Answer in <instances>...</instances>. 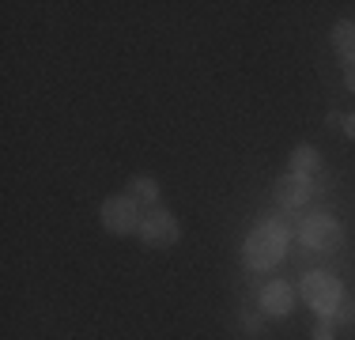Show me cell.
<instances>
[{
  "label": "cell",
  "instance_id": "1",
  "mask_svg": "<svg viewBox=\"0 0 355 340\" xmlns=\"http://www.w3.org/2000/svg\"><path fill=\"white\" fill-rule=\"evenodd\" d=\"M284 253H287V235L284 231H276V227H268V223H261L250 231V238H246V265L250 269H272Z\"/></svg>",
  "mask_w": 355,
  "mask_h": 340
},
{
  "label": "cell",
  "instance_id": "2",
  "mask_svg": "<svg viewBox=\"0 0 355 340\" xmlns=\"http://www.w3.org/2000/svg\"><path fill=\"white\" fill-rule=\"evenodd\" d=\"M302 299H306L321 318H333V310L340 306V280L333 272H306L302 280Z\"/></svg>",
  "mask_w": 355,
  "mask_h": 340
},
{
  "label": "cell",
  "instance_id": "3",
  "mask_svg": "<svg viewBox=\"0 0 355 340\" xmlns=\"http://www.w3.org/2000/svg\"><path fill=\"white\" fill-rule=\"evenodd\" d=\"M299 238L310 246V250H318V253H333V250H340V242H344V231H340V223H336L333 216H325V212H318V216H310L306 223H302Z\"/></svg>",
  "mask_w": 355,
  "mask_h": 340
},
{
  "label": "cell",
  "instance_id": "4",
  "mask_svg": "<svg viewBox=\"0 0 355 340\" xmlns=\"http://www.w3.org/2000/svg\"><path fill=\"white\" fill-rule=\"evenodd\" d=\"M140 242L151 246V250H163V246H174L178 242V219L171 216L166 208H151L148 216L140 219Z\"/></svg>",
  "mask_w": 355,
  "mask_h": 340
},
{
  "label": "cell",
  "instance_id": "5",
  "mask_svg": "<svg viewBox=\"0 0 355 340\" xmlns=\"http://www.w3.org/2000/svg\"><path fill=\"white\" fill-rule=\"evenodd\" d=\"M140 204L132 197H110L103 204V227L110 235H132L140 231Z\"/></svg>",
  "mask_w": 355,
  "mask_h": 340
},
{
  "label": "cell",
  "instance_id": "6",
  "mask_svg": "<svg viewBox=\"0 0 355 340\" xmlns=\"http://www.w3.org/2000/svg\"><path fill=\"white\" fill-rule=\"evenodd\" d=\"M272 197H276L280 208H299V204H306V197H310V178L284 174L280 182L272 185Z\"/></svg>",
  "mask_w": 355,
  "mask_h": 340
},
{
  "label": "cell",
  "instance_id": "7",
  "mask_svg": "<svg viewBox=\"0 0 355 340\" xmlns=\"http://www.w3.org/2000/svg\"><path fill=\"white\" fill-rule=\"evenodd\" d=\"M291 299H295L291 284L276 280V284H268L265 291H261V310H265V314H276V318H284V314L291 310Z\"/></svg>",
  "mask_w": 355,
  "mask_h": 340
},
{
  "label": "cell",
  "instance_id": "8",
  "mask_svg": "<svg viewBox=\"0 0 355 340\" xmlns=\"http://www.w3.org/2000/svg\"><path fill=\"white\" fill-rule=\"evenodd\" d=\"M333 49L344 57L348 65H355V23L352 19H340L333 27Z\"/></svg>",
  "mask_w": 355,
  "mask_h": 340
},
{
  "label": "cell",
  "instance_id": "9",
  "mask_svg": "<svg viewBox=\"0 0 355 340\" xmlns=\"http://www.w3.org/2000/svg\"><path fill=\"white\" fill-rule=\"evenodd\" d=\"M318 167H321V159H318V151L310 148V144H299V148L291 151V174H299V178H310Z\"/></svg>",
  "mask_w": 355,
  "mask_h": 340
},
{
  "label": "cell",
  "instance_id": "10",
  "mask_svg": "<svg viewBox=\"0 0 355 340\" xmlns=\"http://www.w3.org/2000/svg\"><path fill=\"white\" fill-rule=\"evenodd\" d=\"M129 197L132 201H144V204H155L159 201V182H155V178H148V174H137V178H132V182H129Z\"/></svg>",
  "mask_w": 355,
  "mask_h": 340
},
{
  "label": "cell",
  "instance_id": "11",
  "mask_svg": "<svg viewBox=\"0 0 355 340\" xmlns=\"http://www.w3.org/2000/svg\"><path fill=\"white\" fill-rule=\"evenodd\" d=\"M333 318H336V321H344V325H352V321H355V299H348V303L340 299V306L333 310Z\"/></svg>",
  "mask_w": 355,
  "mask_h": 340
},
{
  "label": "cell",
  "instance_id": "12",
  "mask_svg": "<svg viewBox=\"0 0 355 340\" xmlns=\"http://www.w3.org/2000/svg\"><path fill=\"white\" fill-rule=\"evenodd\" d=\"M318 257H325V253H318V250H310L306 242H302V250H299V265H314Z\"/></svg>",
  "mask_w": 355,
  "mask_h": 340
},
{
  "label": "cell",
  "instance_id": "13",
  "mask_svg": "<svg viewBox=\"0 0 355 340\" xmlns=\"http://www.w3.org/2000/svg\"><path fill=\"white\" fill-rule=\"evenodd\" d=\"M314 340H333V325H329V318H321V321H318Z\"/></svg>",
  "mask_w": 355,
  "mask_h": 340
},
{
  "label": "cell",
  "instance_id": "14",
  "mask_svg": "<svg viewBox=\"0 0 355 340\" xmlns=\"http://www.w3.org/2000/svg\"><path fill=\"white\" fill-rule=\"evenodd\" d=\"M325 125H329V129H336V125H344V114H336V110H333V114L325 117Z\"/></svg>",
  "mask_w": 355,
  "mask_h": 340
},
{
  "label": "cell",
  "instance_id": "15",
  "mask_svg": "<svg viewBox=\"0 0 355 340\" xmlns=\"http://www.w3.org/2000/svg\"><path fill=\"white\" fill-rule=\"evenodd\" d=\"M344 133H348L352 140H355V114H348V117H344Z\"/></svg>",
  "mask_w": 355,
  "mask_h": 340
},
{
  "label": "cell",
  "instance_id": "16",
  "mask_svg": "<svg viewBox=\"0 0 355 340\" xmlns=\"http://www.w3.org/2000/svg\"><path fill=\"white\" fill-rule=\"evenodd\" d=\"M344 83H348V91H355V65H348V72H344Z\"/></svg>",
  "mask_w": 355,
  "mask_h": 340
}]
</instances>
